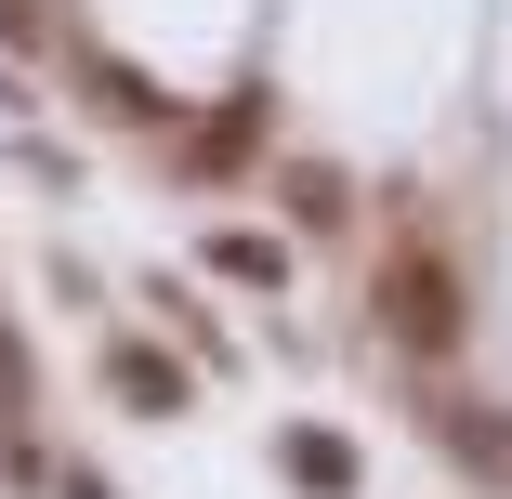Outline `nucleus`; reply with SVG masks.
I'll return each mask as SVG.
<instances>
[{
  "mask_svg": "<svg viewBox=\"0 0 512 499\" xmlns=\"http://www.w3.org/2000/svg\"><path fill=\"white\" fill-rule=\"evenodd\" d=\"M381 329L421 342V355H447V342H460V276H447L434 250H394V276H381Z\"/></svg>",
  "mask_w": 512,
  "mask_h": 499,
  "instance_id": "f257e3e1",
  "label": "nucleus"
},
{
  "mask_svg": "<svg viewBox=\"0 0 512 499\" xmlns=\"http://www.w3.org/2000/svg\"><path fill=\"white\" fill-rule=\"evenodd\" d=\"M106 381L132 394V408H145V421H171V408H184V368H158V355H119Z\"/></svg>",
  "mask_w": 512,
  "mask_h": 499,
  "instance_id": "f03ea898",
  "label": "nucleus"
},
{
  "mask_svg": "<svg viewBox=\"0 0 512 499\" xmlns=\"http://www.w3.org/2000/svg\"><path fill=\"white\" fill-rule=\"evenodd\" d=\"M289 473H302V486H316V499H342V486H355V460H342L329 434H289Z\"/></svg>",
  "mask_w": 512,
  "mask_h": 499,
  "instance_id": "7ed1b4c3",
  "label": "nucleus"
},
{
  "mask_svg": "<svg viewBox=\"0 0 512 499\" xmlns=\"http://www.w3.org/2000/svg\"><path fill=\"white\" fill-rule=\"evenodd\" d=\"M211 263H224V276H250V289H276V237H211Z\"/></svg>",
  "mask_w": 512,
  "mask_h": 499,
  "instance_id": "20e7f679",
  "label": "nucleus"
},
{
  "mask_svg": "<svg viewBox=\"0 0 512 499\" xmlns=\"http://www.w3.org/2000/svg\"><path fill=\"white\" fill-rule=\"evenodd\" d=\"M224 158H250V106H224L211 132H197V171H224Z\"/></svg>",
  "mask_w": 512,
  "mask_h": 499,
  "instance_id": "39448f33",
  "label": "nucleus"
}]
</instances>
